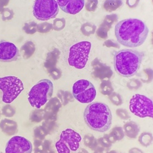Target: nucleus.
Instances as JSON below:
<instances>
[{
    "label": "nucleus",
    "instance_id": "nucleus-1",
    "mask_svg": "<svg viewBox=\"0 0 153 153\" xmlns=\"http://www.w3.org/2000/svg\"><path fill=\"white\" fill-rule=\"evenodd\" d=\"M114 33L120 44L127 47L135 48L145 42L149 29L142 20L127 19L117 23Z\"/></svg>",
    "mask_w": 153,
    "mask_h": 153
},
{
    "label": "nucleus",
    "instance_id": "nucleus-2",
    "mask_svg": "<svg viewBox=\"0 0 153 153\" xmlns=\"http://www.w3.org/2000/svg\"><path fill=\"white\" fill-rule=\"evenodd\" d=\"M83 118L89 128L96 132L107 131L112 124V114L109 107L100 102L89 104L85 109Z\"/></svg>",
    "mask_w": 153,
    "mask_h": 153
},
{
    "label": "nucleus",
    "instance_id": "nucleus-3",
    "mask_svg": "<svg viewBox=\"0 0 153 153\" xmlns=\"http://www.w3.org/2000/svg\"><path fill=\"white\" fill-rule=\"evenodd\" d=\"M144 54L132 49H123L114 55V68L121 76L129 78L135 75L141 66Z\"/></svg>",
    "mask_w": 153,
    "mask_h": 153
},
{
    "label": "nucleus",
    "instance_id": "nucleus-4",
    "mask_svg": "<svg viewBox=\"0 0 153 153\" xmlns=\"http://www.w3.org/2000/svg\"><path fill=\"white\" fill-rule=\"evenodd\" d=\"M53 93L52 82L48 79H42L31 89L28 94V101L33 107L41 108L52 98Z\"/></svg>",
    "mask_w": 153,
    "mask_h": 153
},
{
    "label": "nucleus",
    "instance_id": "nucleus-5",
    "mask_svg": "<svg viewBox=\"0 0 153 153\" xmlns=\"http://www.w3.org/2000/svg\"><path fill=\"white\" fill-rule=\"evenodd\" d=\"M91 48V43L82 41L73 45L69 49L68 62L77 69H83L87 63Z\"/></svg>",
    "mask_w": 153,
    "mask_h": 153
},
{
    "label": "nucleus",
    "instance_id": "nucleus-6",
    "mask_svg": "<svg viewBox=\"0 0 153 153\" xmlns=\"http://www.w3.org/2000/svg\"><path fill=\"white\" fill-rule=\"evenodd\" d=\"M22 80L14 76L0 78V90L3 91V101L10 104L23 90Z\"/></svg>",
    "mask_w": 153,
    "mask_h": 153
},
{
    "label": "nucleus",
    "instance_id": "nucleus-7",
    "mask_svg": "<svg viewBox=\"0 0 153 153\" xmlns=\"http://www.w3.org/2000/svg\"><path fill=\"white\" fill-rule=\"evenodd\" d=\"M129 109L132 114L139 118L153 119V102L145 95H134L129 102Z\"/></svg>",
    "mask_w": 153,
    "mask_h": 153
},
{
    "label": "nucleus",
    "instance_id": "nucleus-8",
    "mask_svg": "<svg viewBox=\"0 0 153 153\" xmlns=\"http://www.w3.org/2000/svg\"><path fill=\"white\" fill-rule=\"evenodd\" d=\"M58 12L56 0H36L33 5V15L39 20L46 21L54 19Z\"/></svg>",
    "mask_w": 153,
    "mask_h": 153
},
{
    "label": "nucleus",
    "instance_id": "nucleus-9",
    "mask_svg": "<svg viewBox=\"0 0 153 153\" xmlns=\"http://www.w3.org/2000/svg\"><path fill=\"white\" fill-rule=\"evenodd\" d=\"M72 94L79 102L90 104L96 96V90L93 84L87 80L76 81L72 87Z\"/></svg>",
    "mask_w": 153,
    "mask_h": 153
},
{
    "label": "nucleus",
    "instance_id": "nucleus-10",
    "mask_svg": "<svg viewBox=\"0 0 153 153\" xmlns=\"http://www.w3.org/2000/svg\"><path fill=\"white\" fill-rule=\"evenodd\" d=\"M33 149V145L28 139L14 136L6 143L5 153H32Z\"/></svg>",
    "mask_w": 153,
    "mask_h": 153
},
{
    "label": "nucleus",
    "instance_id": "nucleus-11",
    "mask_svg": "<svg viewBox=\"0 0 153 153\" xmlns=\"http://www.w3.org/2000/svg\"><path fill=\"white\" fill-rule=\"evenodd\" d=\"M91 75L96 80H110L113 75L111 68L97 58L91 62Z\"/></svg>",
    "mask_w": 153,
    "mask_h": 153
},
{
    "label": "nucleus",
    "instance_id": "nucleus-12",
    "mask_svg": "<svg viewBox=\"0 0 153 153\" xmlns=\"http://www.w3.org/2000/svg\"><path fill=\"white\" fill-rule=\"evenodd\" d=\"M20 56V51L17 47L11 42H0V61L10 62L17 61Z\"/></svg>",
    "mask_w": 153,
    "mask_h": 153
},
{
    "label": "nucleus",
    "instance_id": "nucleus-13",
    "mask_svg": "<svg viewBox=\"0 0 153 153\" xmlns=\"http://www.w3.org/2000/svg\"><path fill=\"white\" fill-rule=\"evenodd\" d=\"M60 140L69 147L71 151H76L80 147L82 137L73 129H67L61 132Z\"/></svg>",
    "mask_w": 153,
    "mask_h": 153
},
{
    "label": "nucleus",
    "instance_id": "nucleus-14",
    "mask_svg": "<svg viewBox=\"0 0 153 153\" xmlns=\"http://www.w3.org/2000/svg\"><path fill=\"white\" fill-rule=\"evenodd\" d=\"M59 8L65 13L75 15L85 6V0H56Z\"/></svg>",
    "mask_w": 153,
    "mask_h": 153
},
{
    "label": "nucleus",
    "instance_id": "nucleus-15",
    "mask_svg": "<svg viewBox=\"0 0 153 153\" xmlns=\"http://www.w3.org/2000/svg\"><path fill=\"white\" fill-rule=\"evenodd\" d=\"M62 107V104L57 97L50 98L45 104L44 110V120H56L58 113Z\"/></svg>",
    "mask_w": 153,
    "mask_h": 153
},
{
    "label": "nucleus",
    "instance_id": "nucleus-16",
    "mask_svg": "<svg viewBox=\"0 0 153 153\" xmlns=\"http://www.w3.org/2000/svg\"><path fill=\"white\" fill-rule=\"evenodd\" d=\"M0 129L6 135L12 136L18 132V124L14 120L5 118L0 121Z\"/></svg>",
    "mask_w": 153,
    "mask_h": 153
},
{
    "label": "nucleus",
    "instance_id": "nucleus-17",
    "mask_svg": "<svg viewBox=\"0 0 153 153\" xmlns=\"http://www.w3.org/2000/svg\"><path fill=\"white\" fill-rule=\"evenodd\" d=\"M123 129L126 137L131 139H135L139 134L140 127L136 122L129 121L124 124Z\"/></svg>",
    "mask_w": 153,
    "mask_h": 153
},
{
    "label": "nucleus",
    "instance_id": "nucleus-18",
    "mask_svg": "<svg viewBox=\"0 0 153 153\" xmlns=\"http://www.w3.org/2000/svg\"><path fill=\"white\" fill-rule=\"evenodd\" d=\"M59 55L60 52L56 48L54 49L52 52L48 53L45 62L44 63V66L48 71L56 68V65L59 58Z\"/></svg>",
    "mask_w": 153,
    "mask_h": 153
},
{
    "label": "nucleus",
    "instance_id": "nucleus-19",
    "mask_svg": "<svg viewBox=\"0 0 153 153\" xmlns=\"http://www.w3.org/2000/svg\"><path fill=\"white\" fill-rule=\"evenodd\" d=\"M57 97L59 99L62 104V105L66 106L71 102H73L75 98L72 94V93L68 91L59 90L57 93Z\"/></svg>",
    "mask_w": 153,
    "mask_h": 153
},
{
    "label": "nucleus",
    "instance_id": "nucleus-20",
    "mask_svg": "<svg viewBox=\"0 0 153 153\" xmlns=\"http://www.w3.org/2000/svg\"><path fill=\"white\" fill-rule=\"evenodd\" d=\"M123 4L122 0H105L103 4L104 9L109 12L115 11Z\"/></svg>",
    "mask_w": 153,
    "mask_h": 153
},
{
    "label": "nucleus",
    "instance_id": "nucleus-21",
    "mask_svg": "<svg viewBox=\"0 0 153 153\" xmlns=\"http://www.w3.org/2000/svg\"><path fill=\"white\" fill-rule=\"evenodd\" d=\"M35 52V45L31 41H28L21 48V52L24 59L30 58Z\"/></svg>",
    "mask_w": 153,
    "mask_h": 153
},
{
    "label": "nucleus",
    "instance_id": "nucleus-22",
    "mask_svg": "<svg viewBox=\"0 0 153 153\" xmlns=\"http://www.w3.org/2000/svg\"><path fill=\"white\" fill-rule=\"evenodd\" d=\"M140 144L144 147H148L153 142V135L149 132H143L138 137Z\"/></svg>",
    "mask_w": 153,
    "mask_h": 153
},
{
    "label": "nucleus",
    "instance_id": "nucleus-23",
    "mask_svg": "<svg viewBox=\"0 0 153 153\" xmlns=\"http://www.w3.org/2000/svg\"><path fill=\"white\" fill-rule=\"evenodd\" d=\"M56 120H45L42 122V127L44 129L47 135L53 134L58 128V124L56 122Z\"/></svg>",
    "mask_w": 153,
    "mask_h": 153
},
{
    "label": "nucleus",
    "instance_id": "nucleus-24",
    "mask_svg": "<svg viewBox=\"0 0 153 153\" xmlns=\"http://www.w3.org/2000/svg\"><path fill=\"white\" fill-rule=\"evenodd\" d=\"M83 142L86 147L92 151H94L98 146L97 139L91 134H86L83 137Z\"/></svg>",
    "mask_w": 153,
    "mask_h": 153
},
{
    "label": "nucleus",
    "instance_id": "nucleus-25",
    "mask_svg": "<svg viewBox=\"0 0 153 153\" xmlns=\"http://www.w3.org/2000/svg\"><path fill=\"white\" fill-rule=\"evenodd\" d=\"M140 81L144 83H150L153 81V69L145 68L138 75Z\"/></svg>",
    "mask_w": 153,
    "mask_h": 153
},
{
    "label": "nucleus",
    "instance_id": "nucleus-26",
    "mask_svg": "<svg viewBox=\"0 0 153 153\" xmlns=\"http://www.w3.org/2000/svg\"><path fill=\"white\" fill-rule=\"evenodd\" d=\"M44 120V110L42 108H36L30 114V120L32 123H39Z\"/></svg>",
    "mask_w": 153,
    "mask_h": 153
},
{
    "label": "nucleus",
    "instance_id": "nucleus-27",
    "mask_svg": "<svg viewBox=\"0 0 153 153\" xmlns=\"http://www.w3.org/2000/svg\"><path fill=\"white\" fill-rule=\"evenodd\" d=\"M100 92L104 96H109L114 91V88L112 83L110 80H105L101 81L100 85Z\"/></svg>",
    "mask_w": 153,
    "mask_h": 153
},
{
    "label": "nucleus",
    "instance_id": "nucleus-28",
    "mask_svg": "<svg viewBox=\"0 0 153 153\" xmlns=\"http://www.w3.org/2000/svg\"><path fill=\"white\" fill-rule=\"evenodd\" d=\"M97 30V27L95 25L90 23L86 22L82 25L80 31L85 36H90L92 34H94L96 33Z\"/></svg>",
    "mask_w": 153,
    "mask_h": 153
},
{
    "label": "nucleus",
    "instance_id": "nucleus-29",
    "mask_svg": "<svg viewBox=\"0 0 153 153\" xmlns=\"http://www.w3.org/2000/svg\"><path fill=\"white\" fill-rule=\"evenodd\" d=\"M111 28V27H108V25L102 22L96 31V36L99 39L106 40L108 38V32Z\"/></svg>",
    "mask_w": 153,
    "mask_h": 153
},
{
    "label": "nucleus",
    "instance_id": "nucleus-30",
    "mask_svg": "<svg viewBox=\"0 0 153 153\" xmlns=\"http://www.w3.org/2000/svg\"><path fill=\"white\" fill-rule=\"evenodd\" d=\"M33 134L34 139L39 140H41V141H44L46 136L47 135V132L42 127V126L35 127L33 129Z\"/></svg>",
    "mask_w": 153,
    "mask_h": 153
},
{
    "label": "nucleus",
    "instance_id": "nucleus-31",
    "mask_svg": "<svg viewBox=\"0 0 153 153\" xmlns=\"http://www.w3.org/2000/svg\"><path fill=\"white\" fill-rule=\"evenodd\" d=\"M16 113V108L7 104L4 105L1 109V114L6 118L13 117Z\"/></svg>",
    "mask_w": 153,
    "mask_h": 153
},
{
    "label": "nucleus",
    "instance_id": "nucleus-32",
    "mask_svg": "<svg viewBox=\"0 0 153 153\" xmlns=\"http://www.w3.org/2000/svg\"><path fill=\"white\" fill-rule=\"evenodd\" d=\"M143 86V83L138 79H132L127 83V87L129 90L136 91L138 90Z\"/></svg>",
    "mask_w": 153,
    "mask_h": 153
},
{
    "label": "nucleus",
    "instance_id": "nucleus-33",
    "mask_svg": "<svg viewBox=\"0 0 153 153\" xmlns=\"http://www.w3.org/2000/svg\"><path fill=\"white\" fill-rule=\"evenodd\" d=\"M108 99L111 102L116 106H120L123 104V99L121 94L113 91L108 96Z\"/></svg>",
    "mask_w": 153,
    "mask_h": 153
},
{
    "label": "nucleus",
    "instance_id": "nucleus-34",
    "mask_svg": "<svg viewBox=\"0 0 153 153\" xmlns=\"http://www.w3.org/2000/svg\"><path fill=\"white\" fill-rule=\"evenodd\" d=\"M110 133L114 136L117 141H120L125 136L123 127L121 126H115L111 129Z\"/></svg>",
    "mask_w": 153,
    "mask_h": 153
},
{
    "label": "nucleus",
    "instance_id": "nucleus-35",
    "mask_svg": "<svg viewBox=\"0 0 153 153\" xmlns=\"http://www.w3.org/2000/svg\"><path fill=\"white\" fill-rule=\"evenodd\" d=\"M118 20V16L116 14H109L105 17L103 20V23L108 25V27H111L113 24L117 23Z\"/></svg>",
    "mask_w": 153,
    "mask_h": 153
},
{
    "label": "nucleus",
    "instance_id": "nucleus-36",
    "mask_svg": "<svg viewBox=\"0 0 153 153\" xmlns=\"http://www.w3.org/2000/svg\"><path fill=\"white\" fill-rule=\"evenodd\" d=\"M43 150L44 153H56L52 142L50 140H44L43 141Z\"/></svg>",
    "mask_w": 153,
    "mask_h": 153
},
{
    "label": "nucleus",
    "instance_id": "nucleus-37",
    "mask_svg": "<svg viewBox=\"0 0 153 153\" xmlns=\"http://www.w3.org/2000/svg\"><path fill=\"white\" fill-rule=\"evenodd\" d=\"M53 29V25L50 23H42L37 26V31L41 33H46Z\"/></svg>",
    "mask_w": 153,
    "mask_h": 153
},
{
    "label": "nucleus",
    "instance_id": "nucleus-38",
    "mask_svg": "<svg viewBox=\"0 0 153 153\" xmlns=\"http://www.w3.org/2000/svg\"><path fill=\"white\" fill-rule=\"evenodd\" d=\"M55 148L58 153H71V150L69 147L59 139L55 144Z\"/></svg>",
    "mask_w": 153,
    "mask_h": 153
},
{
    "label": "nucleus",
    "instance_id": "nucleus-39",
    "mask_svg": "<svg viewBox=\"0 0 153 153\" xmlns=\"http://www.w3.org/2000/svg\"><path fill=\"white\" fill-rule=\"evenodd\" d=\"M98 0H86L85 2V7L88 12H94L98 6Z\"/></svg>",
    "mask_w": 153,
    "mask_h": 153
},
{
    "label": "nucleus",
    "instance_id": "nucleus-40",
    "mask_svg": "<svg viewBox=\"0 0 153 153\" xmlns=\"http://www.w3.org/2000/svg\"><path fill=\"white\" fill-rule=\"evenodd\" d=\"M66 26V20L64 18L56 19L53 21V28L56 31H61Z\"/></svg>",
    "mask_w": 153,
    "mask_h": 153
},
{
    "label": "nucleus",
    "instance_id": "nucleus-41",
    "mask_svg": "<svg viewBox=\"0 0 153 153\" xmlns=\"http://www.w3.org/2000/svg\"><path fill=\"white\" fill-rule=\"evenodd\" d=\"M37 25L35 22H30L25 24L23 30L27 33L32 34L37 31Z\"/></svg>",
    "mask_w": 153,
    "mask_h": 153
},
{
    "label": "nucleus",
    "instance_id": "nucleus-42",
    "mask_svg": "<svg viewBox=\"0 0 153 153\" xmlns=\"http://www.w3.org/2000/svg\"><path fill=\"white\" fill-rule=\"evenodd\" d=\"M116 114L121 120H128L131 118L130 114H129L128 111H127V110L124 108H118L116 110Z\"/></svg>",
    "mask_w": 153,
    "mask_h": 153
},
{
    "label": "nucleus",
    "instance_id": "nucleus-43",
    "mask_svg": "<svg viewBox=\"0 0 153 153\" xmlns=\"http://www.w3.org/2000/svg\"><path fill=\"white\" fill-rule=\"evenodd\" d=\"M34 152L33 153H44L43 150V141L39 140H34Z\"/></svg>",
    "mask_w": 153,
    "mask_h": 153
},
{
    "label": "nucleus",
    "instance_id": "nucleus-44",
    "mask_svg": "<svg viewBox=\"0 0 153 153\" xmlns=\"http://www.w3.org/2000/svg\"><path fill=\"white\" fill-rule=\"evenodd\" d=\"M48 72L50 75L51 76V77L55 80L59 79L62 75V72H61V69H58L57 68H55L52 69L50 70Z\"/></svg>",
    "mask_w": 153,
    "mask_h": 153
},
{
    "label": "nucleus",
    "instance_id": "nucleus-45",
    "mask_svg": "<svg viewBox=\"0 0 153 153\" xmlns=\"http://www.w3.org/2000/svg\"><path fill=\"white\" fill-rule=\"evenodd\" d=\"M103 45L107 48H120V44L118 43V41L114 39H106L104 42Z\"/></svg>",
    "mask_w": 153,
    "mask_h": 153
},
{
    "label": "nucleus",
    "instance_id": "nucleus-46",
    "mask_svg": "<svg viewBox=\"0 0 153 153\" xmlns=\"http://www.w3.org/2000/svg\"><path fill=\"white\" fill-rule=\"evenodd\" d=\"M97 143L98 145L108 149H110V148L112 146V144L110 143L104 136L101 137L97 139Z\"/></svg>",
    "mask_w": 153,
    "mask_h": 153
},
{
    "label": "nucleus",
    "instance_id": "nucleus-47",
    "mask_svg": "<svg viewBox=\"0 0 153 153\" xmlns=\"http://www.w3.org/2000/svg\"><path fill=\"white\" fill-rule=\"evenodd\" d=\"M140 0H126V3L129 8L134 9L137 7Z\"/></svg>",
    "mask_w": 153,
    "mask_h": 153
},
{
    "label": "nucleus",
    "instance_id": "nucleus-48",
    "mask_svg": "<svg viewBox=\"0 0 153 153\" xmlns=\"http://www.w3.org/2000/svg\"><path fill=\"white\" fill-rule=\"evenodd\" d=\"M110 149L105 148L98 145L93 151H94V153H108Z\"/></svg>",
    "mask_w": 153,
    "mask_h": 153
},
{
    "label": "nucleus",
    "instance_id": "nucleus-49",
    "mask_svg": "<svg viewBox=\"0 0 153 153\" xmlns=\"http://www.w3.org/2000/svg\"><path fill=\"white\" fill-rule=\"evenodd\" d=\"M104 137L108 140V141L110 142V143H111L112 145L113 144H114V143H115L117 141V140L115 139V138L114 137V136L110 132L109 134H105L104 135Z\"/></svg>",
    "mask_w": 153,
    "mask_h": 153
},
{
    "label": "nucleus",
    "instance_id": "nucleus-50",
    "mask_svg": "<svg viewBox=\"0 0 153 153\" xmlns=\"http://www.w3.org/2000/svg\"><path fill=\"white\" fill-rule=\"evenodd\" d=\"M129 153H145L143 151L137 147H134L129 150Z\"/></svg>",
    "mask_w": 153,
    "mask_h": 153
},
{
    "label": "nucleus",
    "instance_id": "nucleus-51",
    "mask_svg": "<svg viewBox=\"0 0 153 153\" xmlns=\"http://www.w3.org/2000/svg\"><path fill=\"white\" fill-rule=\"evenodd\" d=\"M77 153H89V152L85 148H80L79 149Z\"/></svg>",
    "mask_w": 153,
    "mask_h": 153
},
{
    "label": "nucleus",
    "instance_id": "nucleus-52",
    "mask_svg": "<svg viewBox=\"0 0 153 153\" xmlns=\"http://www.w3.org/2000/svg\"><path fill=\"white\" fill-rule=\"evenodd\" d=\"M108 153H118V152L115 150H111V151H109Z\"/></svg>",
    "mask_w": 153,
    "mask_h": 153
},
{
    "label": "nucleus",
    "instance_id": "nucleus-53",
    "mask_svg": "<svg viewBox=\"0 0 153 153\" xmlns=\"http://www.w3.org/2000/svg\"><path fill=\"white\" fill-rule=\"evenodd\" d=\"M151 42H152V44L153 45V32L152 33V39H151Z\"/></svg>",
    "mask_w": 153,
    "mask_h": 153
},
{
    "label": "nucleus",
    "instance_id": "nucleus-54",
    "mask_svg": "<svg viewBox=\"0 0 153 153\" xmlns=\"http://www.w3.org/2000/svg\"><path fill=\"white\" fill-rule=\"evenodd\" d=\"M0 117H1V113H0Z\"/></svg>",
    "mask_w": 153,
    "mask_h": 153
},
{
    "label": "nucleus",
    "instance_id": "nucleus-55",
    "mask_svg": "<svg viewBox=\"0 0 153 153\" xmlns=\"http://www.w3.org/2000/svg\"><path fill=\"white\" fill-rule=\"evenodd\" d=\"M152 3H153V0H152Z\"/></svg>",
    "mask_w": 153,
    "mask_h": 153
},
{
    "label": "nucleus",
    "instance_id": "nucleus-56",
    "mask_svg": "<svg viewBox=\"0 0 153 153\" xmlns=\"http://www.w3.org/2000/svg\"><path fill=\"white\" fill-rule=\"evenodd\" d=\"M0 153H3V152H0Z\"/></svg>",
    "mask_w": 153,
    "mask_h": 153
},
{
    "label": "nucleus",
    "instance_id": "nucleus-57",
    "mask_svg": "<svg viewBox=\"0 0 153 153\" xmlns=\"http://www.w3.org/2000/svg\"><path fill=\"white\" fill-rule=\"evenodd\" d=\"M120 153H121V152H120Z\"/></svg>",
    "mask_w": 153,
    "mask_h": 153
}]
</instances>
